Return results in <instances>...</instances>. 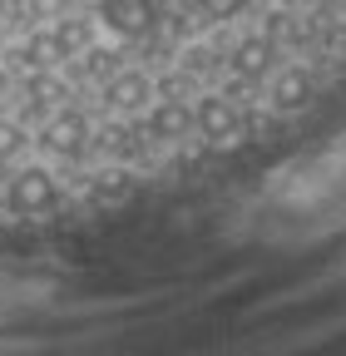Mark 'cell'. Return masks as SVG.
<instances>
[{
  "label": "cell",
  "mask_w": 346,
  "mask_h": 356,
  "mask_svg": "<svg viewBox=\"0 0 346 356\" xmlns=\"http://www.w3.org/2000/svg\"><path fill=\"white\" fill-rule=\"evenodd\" d=\"M55 203H60V184H55L50 168L25 163V168L10 173V184H6V208H10V213L35 218V213H50Z\"/></svg>",
  "instance_id": "6da1fadb"
},
{
  "label": "cell",
  "mask_w": 346,
  "mask_h": 356,
  "mask_svg": "<svg viewBox=\"0 0 346 356\" xmlns=\"http://www.w3.org/2000/svg\"><path fill=\"white\" fill-rule=\"evenodd\" d=\"M40 149L55 154V159H79L90 149V119L79 109H60L55 119L40 124Z\"/></svg>",
  "instance_id": "7a4b0ae2"
},
{
  "label": "cell",
  "mask_w": 346,
  "mask_h": 356,
  "mask_svg": "<svg viewBox=\"0 0 346 356\" xmlns=\"http://www.w3.org/2000/svg\"><path fill=\"white\" fill-rule=\"evenodd\" d=\"M193 129L203 134V139H213V144H233L238 134H242V119L233 109V95H203L193 104Z\"/></svg>",
  "instance_id": "3957f363"
},
{
  "label": "cell",
  "mask_w": 346,
  "mask_h": 356,
  "mask_svg": "<svg viewBox=\"0 0 346 356\" xmlns=\"http://www.w3.org/2000/svg\"><path fill=\"white\" fill-rule=\"evenodd\" d=\"M277 50H282V44H272L267 35L238 40V50H233V74H238L242 84H263V79L277 70Z\"/></svg>",
  "instance_id": "277c9868"
},
{
  "label": "cell",
  "mask_w": 346,
  "mask_h": 356,
  "mask_svg": "<svg viewBox=\"0 0 346 356\" xmlns=\"http://www.w3.org/2000/svg\"><path fill=\"white\" fill-rule=\"evenodd\" d=\"M149 99H154V84H149L144 70H119L114 79H104V104L119 109V114H134V109H144Z\"/></svg>",
  "instance_id": "5b68a950"
},
{
  "label": "cell",
  "mask_w": 346,
  "mask_h": 356,
  "mask_svg": "<svg viewBox=\"0 0 346 356\" xmlns=\"http://www.w3.org/2000/svg\"><path fill=\"white\" fill-rule=\"evenodd\" d=\"M154 139H183V134L193 129V104H183V99H158L154 109H149V124H144Z\"/></svg>",
  "instance_id": "8992f818"
},
{
  "label": "cell",
  "mask_w": 346,
  "mask_h": 356,
  "mask_svg": "<svg viewBox=\"0 0 346 356\" xmlns=\"http://www.w3.org/2000/svg\"><path fill=\"white\" fill-rule=\"evenodd\" d=\"M119 70H124V55H119V50H109V44H90V50L79 55V65H74V79L104 84V79H114Z\"/></svg>",
  "instance_id": "52a82bcc"
},
{
  "label": "cell",
  "mask_w": 346,
  "mask_h": 356,
  "mask_svg": "<svg viewBox=\"0 0 346 356\" xmlns=\"http://www.w3.org/2000/svg\"><path fill=\"white\" fill-rule=\"evenodd\" d=\"M307 99H312V70L292 65V70H282V74L272 79V104H277V109H302Z\"/></svg>",
  "instance_id": "ba28073f"
},
{
  "label": "cell",
  "mask_w": 346,
  "mask_h": 356,
  "mask_svg": "<svg viewBox=\"0 0 346 356\" xmlns=\"http://www.w3.org/2000/svg\"><path fill=\"white\" fill-rule=\"evenodd\" d=\"M50 35H55V50H60V60H74V55H84V50H90V20L60 15Z\"/></svg>",
  "instance_id": "9c48e42d"
},
{
  "label": "cell",
  "mask_w": 346,
  "mask_h": 356,
  "mask_svg": "<svg viewBox=\"0 0 346 356\" xmlns=\"http://www.w3.org/2000/svg\"><path fill=\"white\" fill-rule=\"evenodd\" d=\"M25 149H30L25 124H20V119H0V173H6V168H10Z\"/></svg>",
  "instance_id": "30bf717a"
},
{
  "label": "cell",
  "mask_w": 346,
  "mask_h": 356,
  "mask_svg": "<svg viewBox=\"0 0 346 356\" xmlns=\"http://www.w3.org/2000/svg\"><path fill=\"white\" fill-rule=\"evenodd\" d=\"M25 10H30V20H60V15H69V0H25Z\"/></svg>",
  "instance_id": "8fae6325"
},
{
  "label": "cell",
  "mask_w": 346,
  "mask_h": 356,
  "mask_svg": "<svg viewBox=\"0 0 346 356\" xmlns=\"http://www.w3.org/2000/svg\"><path fill=\"white\" fill-rule=\"evenodd\" d=\"M233 10H242V0H203V15H208V20H223V15H233Z\"/></svg>",
  "instance_id": "7c38bea8"
},
{
  "label": "cell",
  "mask_w": 346,
  "mask_h": 356,
  "mask_svg": "<svg viewBox=\"0 0 346 356\" xmlns=\"http://www.w3.org/2000/svg\"><path fill=\"white\" fill-rule=\"evenodd\" d=\"M6 95H10V74H6V70H0V99H6Z\"/></svg>",
  "instance_id": "4fadbf2b"
},
{
  "label": "cell",
  "mask_w": 346,
  "mask_h": 356,
  "mask_svg": "<svg viewBox=\"0 0 346 356\" xmlns=\"http://www.w3.org/2000/svg\"><path fill=\"white\" fill-rule=\"evenodd\" d=\"M0 44H6V25H0Z\"/></svg>",
  "instance_id": "5bb4252c"
},
{
  "label": "cell",
  "mask_w": 346,
  "mask_h": 356,
  "mask_svg": "<svg viewBox=\"0 0 346 356\" xmlns=\"http://www.w3.org/2000/svg\"><path fill=\"white\" fill-rule=\"evenodd\" d=\"M287 6H297V0H287Z\"/></svg>",
  "instance_id": "9a60e30c"
}]
</instances>
